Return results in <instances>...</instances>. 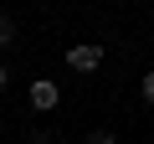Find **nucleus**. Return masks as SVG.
<instances>
[{
  "label": "nucleus",
  "mask_w": 154,
  "mask_h": 144,
  "mask_svg": "<svg viewBox=\"0 0 154 144\" xmlns=\"http://www.w3.org/2000/svg\"><path fill=\"white\" fill-rule=\"evenodd\" d=\"M57 103H62V88H57L51 77H36V83H31V108H36V113H51Z\"/></svg>",
  "instance_id": "nucleus-2"
},
{
  "label": "nucleus",
  "mask_w": 154,
  "mask_h": 144,
  "mask_svg": "<svg viewBox=\"0 0 154 144\" xmlns=\"http://www.w3.org/2000/svg\"><path fill=\"white\" fill-rule=\"evenodd\" d=\"M26 144H51V139L46 134H26Z\"/></svg>",
  "instance_id": "nucleus-7"
},
{
  "label": "nucleus",
  "mask_w": 154,
  "mask_h": 144,
  "mask_svg": "<svg viewBox=\"0 0 154 144\" xmlns=\"http://www.w3.org/2000/svg\"><path fill=\"white\" fill-rule=\"evenodd\" d=\"M82 144H118V129H93Z\"/></svg>",
  "instance_id": "nucleus-4"
},
{
  "label": "nucleus",
  "mask_w": 154,
  "mask_h": 144,
  "mask_svg": "<svg viewBox=\"0 0 154 144\" xmlns=\"http://www.w3.org/2000/svg\"><path fill=\"white\" fill-rule=\"evenodd\" d=\"M139 98H144V103L154 108V72H144V83H139Z\"/></svg>",
  "instance_id": "nucleus-5"
},
{
  "label": "nucleus",
  "mask_w": 154,
  "mask_h": 144,
  "mask_svg": "<svg viewBox=\"0 0 154 144\" xmlns=\"http://www.w3.org/2000/svg\"><path fill=\"white\" fill-rule=\"evenodd\" d=\"M5 88H11V67L0 62V93H5Z\"/></svg>",
  "instance_id": "nucleus-6"
},
{
  "label": "nucleus",
  "mask_w": 154,
  "mask_h": 144,
  "mask_svg": "<svg viewBox=\"0 0 154 144\" xmlns=\"http://www.w3.org/2000/svg\"><path fill=\"white\" fill-rule=\"evenodd\" d=\"M67 67L72 72H98L103 67V41H72L67 46Z\"/></svg>",
  "instance_id": "nucleus-1"
},
{
  "label": "nucleus",
  "mask_w": 154,
  "mask_h": 144,
  "mask_svg": "<svg viewBox=\"0 0 154 144\" xmlns=\"http://www.w3.org/2000/svg\"><path fill=\"white\" fill-rule=\"evenodd\" d=\"M5 46H16V21L0 16V52H5Z\"/></svg>",
  "instance_id": "nucleus-3"
}]
</instances>
